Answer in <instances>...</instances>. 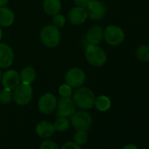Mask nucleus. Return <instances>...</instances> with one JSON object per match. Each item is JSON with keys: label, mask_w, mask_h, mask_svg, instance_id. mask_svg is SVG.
Returning <instances> with one entry per match:
<instances>
[{"label": "nucleus", "mask_w": 149, "mask_h": 149, "mask_svg": "<svg viewBox=\"0 0 149 149\" xmlns=\"http://www.w3.org/2000/svg\"><path fill=\"white\" fill-rule=\"evenodd\" d=\"M73 100L76 104V106H78L83 110H88L94 106L96 97L91 89L87 87H82L77 90V91L74 93Z\"/></svg>", "instance_id": "nucleus-1"}, {"label": "nucleus", "mask_w": 149, "mask_h": 149, "mask_svg": "<svg viewBox=\"0 0 149 149\" xmlns=\"http://www.w3.org/2000/svg\"><path fill=\"white\" fill-rule=\"evenodd\" d=\"M87 61L94 67L104 66L107 61V55L104 50L98 45L88 44L85 50Z\"/></svg>", "instance_id": "nucleus-2"}, {"label": "nucleus", "mask_w": 149, "mask_h": 149, "mask_svg": "<svg viewBox=\"0 0 149 149\" xmlns=\"http://www.w3.org/2000/svg\"><path fill=\"white\" fill-rule=\"evenodd\" d=\"M40 40L46 47L49 48L55 47L61 41V32L54 25L47 26L40 31Z\"/></svg>", "instance_id": "nucleus-3"}, {"label": "nucleus", "mask_w": 149, "mask_h": 149, "mask_svg": "<svg viewBox=\"0 0 149 149\" xmlns=\"http://www.w3.org/2000/svg\"><path fill=\"white\" fill-rule=\"evenodd\" d=\"M104 39L107 44L117 47L123 43L125 40V33L121 27L111 25L104 30Z\"/></svg>", "instance_id": "nucleus-4"}, {"label": "nucleus", "mask_w": 149, "mask_h": 149, "mask_svg": "<svg viewBox=\"0 0 149 149\" xmlns=\"http://www.w3.org/2000/svg\"><path fill=\"white\" fill-rule=\"evenodd\" d=\"M71 124L77 131H87L92 125V118L91 114L85 111H74L71 115Z\"/></svg>", "instance_id": "nucleus-5"}, {"label": "nucleus", "mask_w": 149, "mask_h": 149, "mask_svg": "<svg viewBox=\"0 0 149 149\" xmlns=\"http://www.w3.org/2000/svg\"><path fill=\"white\" fill-rule=\"evenodd\" d=\"M33 88L31 85L19 84L13 91V100L18 105H26L33 98Z\"/></svg>", "instance_id": "nucleus-6"}, {"label": "nucleus", "mask_w": 149, "mask_h": 149, "mask_svg": "<svg viewBox=\"0 0 149 149\" xmlns=\"http://www.w3.org/2000/svg\"><path fill=\"white\" fill-rule=\"evenodd\" d=\"M66 84L72 88L81 87L86 81V74L83 69L73 68L67 71L65 74Z\"/></svg>", "instance_id": "nucleus-7"}, {"label": "nucleus", "mask_w": 149, "mask_h": 149, "mask_svg": "<svg viewBox=\"0 0 149 149\" xmlns=\"http://www.w3.org/2000/svg\"><path fill=\"white\" fill-rule=\"evenodd\" d=\"M88 18L92 20L102 19L106 13V6L104 2L100 0H91L86 7Z\"/></svg>", "instance_id": "nucleus-8"}, {"label": "nucleus", "mask_w": 149, "mask_h": 149, "mask_svg": "<svg viewBox=\"0 0 149 149\" xmlns=\"http://www.w3.org/2000/svg\"><path fill=\"white\" fill-rule=\"evenodd\" d=\"M57 107V99L52 93L44 94L38 102V108L43 114L52 113Z\"/></svg>", "instance_id": "nucleus-9"}, {"label": "nucleus", "mask_w": 149, "mask_h": 149, "mask_svg": "<svg viewBox=\"0 0 149 149\" xmlns=\"http://www.w3.org/2000/svg\"><path fill=\"white\" fill-rule=\"evenodd\" d=\"M58 117H71L76 111V104L71 97H61L57 103Z\"/></svg>", "instance_id": "nucleus-10"}, {"label": "nucleus", "mask_w": 149, "mask_h": 149, "mask_svg": "<svg viewBox=\"0 0 149 149\" xmlns=\"http://www.w3.org/2000/svg\"><path fill=\"white\" fill-rule=\"evenodd\" d=\"M1 81L4 88L13 91L20 84V74L16 70L10 69L2 74Z\"/></svg>", "instance_id": "nucleus-11"}, {"label": "nucleus", "mask_w": 149, "mask_h": 149, "mask_svg": "<svg viewBox=\"0 0 149 149\" xmlns=\"http://www.w3.org/2000/svg\"><path fill=\"white\" fill-rule=\"evenodd\" d=\"M14 61V53L11 47L0 43V68H6L12 66Z\"/></svg>", "instance_id": "nucleus-12"}, {"label": "nucleus", "mask_w": 149, "mask_h": 149, "mask_svg": "<svg viewBox=\"0 0 149 149\" xmlns=\"http://www.w3.org/2000/svg\"><path fill=\"white\" fill-rule=\"evenodd\" d=\"M88 19L86 8L76 6L72 8L68 13V19L73 25H81Z\"/></svg>", "instance_id": "nucleus-13"}, {"label": "nucleus", "mask_w": 149, "mask_h": 149, "mask_svg": "<svg viewBox=\"0 0 149 149\" xmlns=\"http://www.w3.org/2000/svg\"><path fill=\"white\" fill-rule=\"evenodd\" d=\"M104 39V29L100 26H93L86 34V41L88 44L98 45Z\"/></svg>", "instance_id": "nucleus-14"}, {"label": "nucleus", "mask_w": 149, "mask_h": 149, "mask_svg": "<svg viewBox=\"0 0 149 149\" xmlns=\"http://www.w3.org/2000/svg\"><path fill=\"white\" fill-rule=\"evenodd\" d=\"M36 133L41 138H49L55 132L54 125L48 121H40L35 128Z\"/></svg>", "instance_id": "nucleus-15"}, {"label": "nucleus", "mask_w": 149, "mask_h": 149, "mask_svg": "<svg viewBox=\"0 0 149 149\" xmlns=\"http://www.w3.org/2000/svg\"><path fill=\"white\" fill-rule=\"evenodd\" d=\"M43 9L44 12L49 16L58 14L61 9V0H44Z\"/></svg>", "instance_id": "nucleus-16"}, {"label": "nucleus", "mask_w": 149, "mask_h": 149, "mask_svg": "<svg viewBox=\"0 0 149 149\" xmlns=\"http://www.w3.org/2000/svg\"><path fill=\"white\" fill-rule=\"evenodd\" d=\"M14 13L13 12L6 7H0V26H10L14 22Z\"/></svg>", "instance_id": "nucleus-17"}, {"label": "nucleus", "mask_w": 149, "mask_h": 149, "mask_svg": "<svg viewBox=\"0 0 149 149\" xmlns=\"http://www.w3.org/2000/svg\"><path fill=\"white\" fill-rule=\"evenodd\" d=\"M36 77V72L32 67H26L20 74V81L24 84L31 85Z\"/></svg>", "instance_id": "nucleus-18"}, {"label": "nucleus", "mask_w": 149, "mask_h": 149, "mask_svg": "<svg viewBox=\"0 0 149 149\" xmlns=\"http://www.w3.org/2000/svg\"><path fill=\"white\" fill-rule=\"evenodd\" d=\"M94 106H96V108L99 111H106L111 108V101L106 96H99V97H96Z\"/></svg>", "instance_id": "nucleus-19"}, {"label": "nucleus", "mask_w": 149, "mask_h": 149, "mask_svg": "<svg viewBox=\"0 0 149 149\" xmlns=\"http://www.w3.org/2000/svg\"><path fill=\"white\" fill-rule=\"evenodd\" d=\"M136 58L141 62L149 61V45L143 44L140 45L135 52Z\"/></svg>", "instance_id": "nucleus-20"}, {"label": "nucleus", "mask_w": 149, "mask_h": 149, "mask_svg": "<svg viewBox=\"0 0 149 149\" xmlns=\"http://www.w3.org/2000/svg\"><path fill=\"white\" fill-rule=\"evenodd\" d=\"M54 130L58 132H66L70 126V122L65 117H58L55 123L53 124Z\"/></svg>", "instance_id": "nucleus-21"}, {"label": "nucleus", "mask_w": 149, "mask_h": 149, "mask_svg": "<svg viewBox=\"0 0 149 149\" xmlns=\"http://www.w3.org/2000/svg\"><path fill=\"white\" fill-rule=\"evenodd\" d=\"M13 99V92L12 90L4 88L0 91V102L4 104H10L11 101Z\"/></svg>", "instance_id": "nucleus-22"}, {"label": "nucleus", "mask_w": 149, "mask_h": 149, "mask_svg": "<svg viewBox=\"0 0 149 149\" xmlns=\"http://www.w3.org/2000/svg\"><path fill=\"white\" fill-rule=\"evenodd\" d=\"M88 133H87V131H83V130H80V131H77V132L74 133V143H77V145H84L87 142L88 140Z\"/></svg>", "instance_id": "nucleus-23"}, {"label": "nucleus", "mask_w": 149, "mask_h": 149, "mask_svg": "<svg viewBox=\"0 0 149 149\" xmlns=\"http://www.w3.org/2000/svg\"><path fill=\"white\" fill-rule=\"evenodd\" d=\"M59 94L61 97H70L72 95V87L68 84H62L59 88Z\"/></svg>", "instance_id": "nucleus-24"}, {"label": "nucleus", "mask_w": 149, "mask_h": 149, "mask_svg": "<svg viewBox=\"0 0 149 149\" xmlns=\"http://www.w3.org/2000/svg\"><path fill=\"white\" fill-rule=\"evenodd\" d=\"M53 25L56 27H62L64 26L65 23H66V19H65V17L61 14H56V15H54L53 16Z\"/></svg>", "instance_id": "nucleus-25"}, {"label": "nucleus", "mask_w": 149, "mask_h": 149, "mask_svg": "<svg viewBox=\"0 0 149 149\" xmlns=\"http://www.w3.org/2000/svg\"><path fill=\"white\" fill-rule=\"evenodd\" d=\"M40 149H59V146L54 141L47 139L41 143Z\"/></svg>", "instance_id": "nucleus-26"}, {"label": "nucleus", "mask_w": 149, "mask_h": 149, "mask_svg": "<svg viewBox=\"0 0 149 149\" xmlns=\"http://www.w3.org/2000/svg\"><path fill=\"white\" fill-rule=\"evenodd\" d=\"M61 149H81V147L74 142H67L61 146Z\"/></svg>", "instance_id": "nucleus-27"}, {"label": "nucleus", "mask_w": 149, "mask_h": 149, "mask_svg": "<svg viewBox=\"0 0 149 149\" xmlns=\"http://www.w3.org/2000/svg\"><path fill=\"white\" fill-rule=\"evenodd\" d=\"M90 1L91 0H74V2L77 6L83 7V8H86L88 4L90 3Z\"/></svg>", "instance_id": "nucleus-28"}, {"label": "nucleus", "mask_w": 149, "mask_h": 149, "mask_svg": "<svg viewBox=\"0 0 149 149\" xmlns=\"http://www.w3.org/2000/svg\"><path fill=\"white\" fill-rule=\"evenodd\" d=\"M121 149H139V147L134 144H127L124 146Z\"/></svg>", "instance_id": "nucleus-29"}, {"label": "nucleus", "mask_w": 149, "mask_h": 149, "mask_svg": "<svg viewBox=\"0 0 149 149\" xmlns=\"http://www.w3.org/2000/svg\"><path fill=\"white\" fill-rule=\"evenodd\" d=\"M9 2V0H0V7L6 6Z\"/></svg>", "instance_id": "nucleus-30"}, {"label": "nucleus", "mask_w": 149, "mask_h": 149, "mask_svg": "<svg viewBox=\"0 0 149 149\" xmlns=\"http://www.w3.org/2000/svg\"><path fill=\"white\" fill-rule=\"evenodd\" d=\"M2 36H3V32H2L1 27H0V40H1V39H2Z\"/></svg>", "instance_id": "nucleus-31"}, {"label": "nucleus", "mask_w": 149, "mask_h": 149, "mask_svg": "<svg viewBox=\"0 0 149 149\" xmlns=\"http://www.w3.org/2000/svg\"><path fill=\"white\" fill-rule=\"evenodd\" d=\"M1 78H2V72L0 70V81H1Z\"/></svg>", "instance_id": "nucleus-32"}]
</instances>
